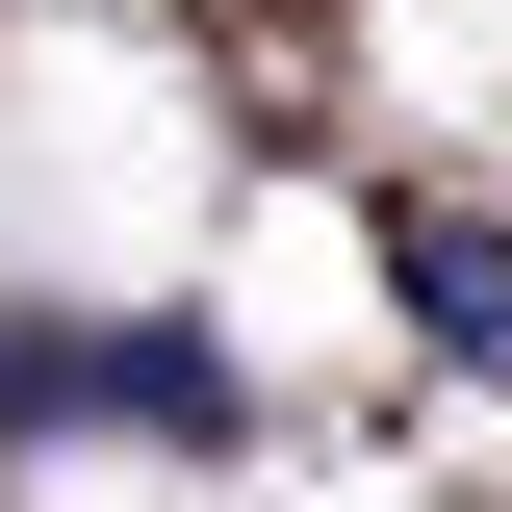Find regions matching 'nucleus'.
<instances>
[{"instance_id": "obj_2", "label": "nucleus", "mask_w": 512, "mask_h": 512, "mask_svg": "<svg viewBox=\"0 0 512 512\" xmlns=\"http://www.w3.org/2000/svg\"><path fill=\"white\" fill-rule=\"evenodd\" d=\"M384 308H410V333L512 410V231H487V205H384Z\"/></svg>"}, {"instance_id": "obj_1", "label": "nucleus", "mask_w": 512, "mask_h": 512, "mask_svg": "<svg viewBox=\"0 0 512 512\" xmlns=\"http://www.w3.org/2000/svg\"><path fill=\"white\" fill-rule=\"evenodd\" d=\"M0 410H103V436H231V333H0Z\"/></svg>"}]
</instances>
